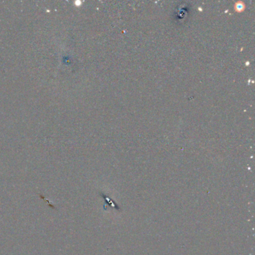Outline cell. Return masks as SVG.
<instances>
[{
	"mask_svg": "<svg viewBox=\"0 0 255 255\" xmlns=\"http://www.w3.org/2000/svg\"><path fill=\"white\" fill-rule=\"evenodd\" d=\"M235 9L237 11H242L245 8V4L243 2H238L235 4Z\"/></svg>",
	"mask_w": 255,
	"mask_h": 255,
	"instance_id": "1",
	"label": "cell"
}]
</instances>
